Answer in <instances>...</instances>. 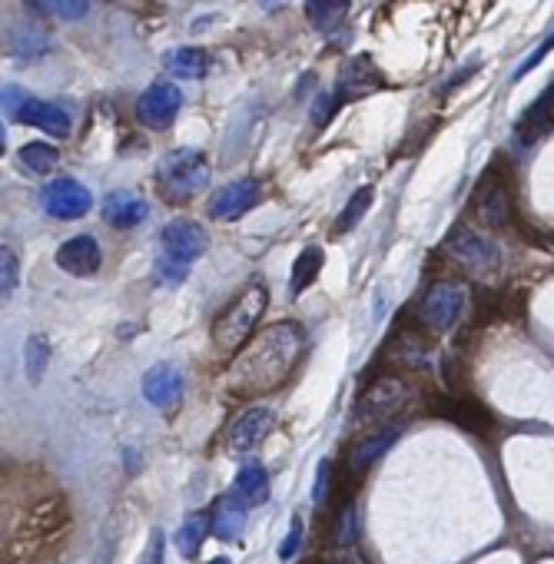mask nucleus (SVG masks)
Returning <instances> with one entry per match:
<instances>
[{
    "label": "nucleus",
    "instance_id": "f257e3e1",
    "mask_svg": "<svg viewBox=\"0 0 554 564\" xmlns=\"http://www.w3.org/2000/svg\"><path fill=\"white\" fill-rule=\"evenodd\" d=\"M306 352V329L299 322H276L246 342L226 372V389L236 399H259L276 392L296 372Z\"/></svg>",
    "mask_w": 554,
    "mask_h": 564
},
{
    "label": "nucleus",
    "instance_id": "f03ea898",
    "mask_svg": "<svg viewBox=\"0 0 554 564\" xmlns=\"http://www.w3.org/2000/svg\"><path fill=\"white\" fill-rule=\"evenodd\" d=\"M73 525L70 501L60 492L40 495L27 505L17 521H7L4 564H47V555L64 545Z\"/></svg>",
    "mask_w": 554,
    "mask_h": 564
},
{
    "label": "nucleus",
    "instance_id": "7ed1b4c3",
    "mask_svg": "<svg viewBox=\"0 0 554 564\" xmlns=\"http://www.w3.org/2000/svg\"><path fill=\"white\" fill-rule=\"evenodd\" d=\"M269 306V289L263 282H253L236 296V302L226 312H219L213 322V346L219 352H239L253 339V332L263 319V312Z\"/></svg>",
    "mask_w": 554,
    "mask_h": 564
},
{
    "label": "nucleus",
    "instance_id": "20e7f679",
    "mask_svg": "<svg viewBox=\"0 0 554 564\" xmlns=\"http://www.w3.org/2000/svg\"><path fill=\"white\" fill-rule=\"evenodd\" d=\"M209 183V163L200 150H173L156 166V190L166 203H190Z\"/></svg>",
    "mask_w": 554,
    "mask_h": 564
},
{
    "label": "nucleus",
    "instance_id": "39448f33",
    "mask_svg": "<svg viewBox=\"0 0 554 564\" xmlns=\"http://www.w3.org/2000/svg\"><path fill=\"white\" fill-rule=\"evenodd\" d=\"M163 243V263H160V276L170 282H180L190 273V263L206 253V229L193 219H173L170 226L163 229L160 236Z\"/></svg>",
    "mask_w": 554,
    "mask_h": 564
},
{
    "label": "nucleus",
    "instance_id": "423d86ee",
    "mask_svg": "<svg viewBox=\"0 0 554 564\" xmlns=\"http://www.w3.org/2000/svg\"><path fill=\"white\" fill-rule=\"evenodd\" d=\"M4 107L10 113V120L27 123V127H37L40 133H47V137H67V133H70L67 110H60L57 103H47V100L27 97V93L7 90L4 93Z\"/></svg>",
    "mask_w": 554,
    "mask_h": 564
},
{
    "label": "nucleus",
    "instance_id": "0eeeda50",
    "mask_svg": "<svg viewBox=\"0 0 554 564\" xmlns=\"http://www.w3.org/2000/svg\"><path fill=\"white\" fill-rule=\"evenodd\" d=\"M409 402H412V385L405 382L402 375H382V379H375L359 399V419L369 425L389 422L392 415H399Z\"/></svg>",
    "mask_w": 554,
    "mask_h": 564
},
{
    "label": "nucleus",
    "instance_id": "6e6552de",
    "mask_svg": "<svg viewBox=\"0 0 554 564\" xmlns=\"http://www.w3.org/2000/svg\"><path fill=\"white\" fill-rule=\"evenodd\" d=\"M465 306V289L452 279H438L425 289L422 302H418V319L432 332H445L455 326Z\"/></svg>",
    "mask_w": 554,
    "mask_h": 564
},
{
    "label": "nucleus",
    "instance_id": "1a4fd4ad",
    "mask_svg": "<svg viewBox=\"0 0 554 564\" xmlns=\"http://www.w3.org/2000/svg\"><path fill=\"white\" fill-rule=\"evenodd\" d=\"M180 110H183V93L176 83H153L137 100V120L146 130H166L180 117Z\"/></svg>",
    "mask_w": 554,
    "mask_h": 564
},
{
    "label": "nucleus",
    "instance_id": "9d476101",
    "mask_svg": "<svg viewBox=\"0 0 554 564\" xmlns=\"http://www.w3.org/2000/svg\"><path fill=\"white\" fill-rule=\"evenodd\" d=\"M472 219L482 226H508L511 219V186L501 180L498 170H491L472 196Z\"/></svg>",
    "mask_w": 554,
    "mask_h": 564
},
{
    "label": "nucleus",
    "instance_id": "9b49d317",
    "mask_svg": "<svg viewBox=\"0 0 554 564\" xmlns=\"http://www.w3.org/2000/svg\"><path fill=\"white\" fill-rule=\"evenodd\" d=\"M276 428V412L266 409V405H253V409L239 412L233 425L226 428V452L229 455H246L263 442V438Z\"/></svg>",
    "mask_w": 554,
    "mask_h": 564
},
{
    "label": "nucleus",
    "instance_id": "f8f14e48",
    "mask_svg": "<svg viewBox=\"0 0 554 564\" xmlns=\"http://www.w3.org/2000/svg\"><path fill=\"white\" fill-rule=\"evenodd\" d=\"M445 253L452 256L455 263L478 269V273H491V269H498L501 263L498 249L491 246L485 236H478L472 226H455L445 239Z\"/></svg>",
    "mask_w": 554,
    "mask_h": 564
},
{
    "label": "nucleus",
    "instance_id": "ddd939ff",
    "mask_svg": "<svg viewBox=\"0 0 554 564\" xmlns=\"http://www.w3.org/2000/svg\"><path fill=\"white\" fill-rule=\"evenodd\" d=\"M40 203H44L47 216L54 219H80L90 213L93 196L83 183L70 180V176H60V180L47 183V190L40 193Z\"/></svg>",
    "mask_w": 554,
    "mask_h": 564
},
{
    "label": "nucleus",
    "instance_id": "4468645a",
    "mask_svg": "<svg viewBox=\"0 0 554 564\" xmlns=\"http://www.w3.org/2000/svg\"><path fill=\"white\" fill-rule=\"evenodd\" d=\"M385 83L382 70L375 67V60L369 54L362 57H352L346 67L339 73V90H336V100H359L365 93H375Z\"/></svg>",
    "mask_w": 554,
    "mask_h": 564
},
{
    "label": "nucleus",
    "instance_id": "2eb2a0df",
    "mask_svg": "<svg viewBox=\"0 0 554 564\" xmlns=\"http://www.w3.org/2000/svg\"><path fill=\"white\" fill-rule=\"evenodd\" d=\"M259 203V183L256 180H236L226 183L223 190L213 193L209 200V216L213 219H239Z\"/></svg>",
    "mask_w": 554,
    "mask_h": 564
},
{
    "label": "nucleus",
    "instance_id": "dca6fc26",
    "mask_svg": "<svg viewBox=\"0 0 554 564\" xmlns=\"http://www.w3.org/2000/svg\"><path fill=\"white\" fill-rule=\"evenodd\" d=\"M143 395H146V402L156 405V409L170 412L173 405L180 402V395H183V375H180V369H176V365H170V362L153 365V369L143 375Z\"/></svg>",
    "mask_w": 554,
    "mask_h": 564
},
{
    "label": "nucleus",
    "instance_id": "f3484780",
    "mask_svg": "<svg viewBox=\"0 0 554 564\" xmlns=\"http://www.w3.org/2000/svg\"><path fill=\"white\" fill-rule=\"evenodd\" d=\"M57 266L70 276H93L103 266L100 243L93 236H73L57 249Z\"/></svg>",
    "mask_w": 554,
    "mask_h": 564
},
{
    "label": "nucleus",
    "instance_id": "a211bd4d",
    "mask_svg": "<svg viewBox=\"0 0 554 564\" xmlns=\"http://www.w3.org/2000/svg\"><path fill=\"white\" fill-rule=\"evenodd\" d=\"M554 130V83L531 100V107L521 113L518 120V140L521 143H538Z\"/></svg>",
    "mask_w": 554,
    "mask_h": 564
},
{
    "label": "nucleus",
    "instance_id": "6ab92c4d",
    "mask_svg": "<svg viewBox=\"0 0 554 564\" xmlns=\"http://www.w3.org/2000/svg\"><path fill=\"white\" fill-rule=\"evenodd\" d=\"M146 216H150V206H146V200L137 193L120 190L103 200V219H107V226L113 229H133V226H140Z\"/></svg>",
    "mask_w": 554,
    "mask_h": 564
},
{
    "label": "nucleus",
    "instance_id": "aec40b11",
    "mask_svg": "<svg viewBox=\"0 0 554 564\" xmlns=\"http://www.w3.org/2000/svg\"><path fill=\"white\" fill-rule=\"evenodd\" d=\"M246 508L249 505L236 488L229 495L219 498L213 515H209V521H213V535L223 538V541H239V535H243V528H246Z\"/></svg>",
    "mask_w": 554,
    "mask_h": 564
},
{
    "label": "nucleus",
    "instance_id": "412c9836",
    "mask_svg": "<svg viewBox=\"0 0 554 564\" xmlns=\"http://www.w3.org/2000/svg\"><path fill=\"white\" fill-rule=\"evenodd\" d=\"M399 435H402V425H392V422L382 425V428H375V432H369V435H362L359 442L352 445V452H349V472L352 475H362L365 468H369L375 458H379Z\"/></svg>",
    "mask_w": 554,
    "mask_h": 564
},
{
    "label": "nucleus",
    "instance_id": "4be33fe9",
    "mask_svg": "<svg viewBox=\"0 0 554 564\" xmlns=\"http://www.w3.org/2000/svg\"><path fill=\"white\" fill-rule=\"evenodd\" d=\"M47 47H50V37L40 24L20 20V24L7 30V54L14 60H37L47 54Z\"/></svg>",
    "mask_w": 554,
    "mask_h": 564
},
{
    "label": "nucleus",
    "instance_id": "5701e85b",
    "mask_svg": "<svg viewBox=\"0 0 554 564\" xmlns=\"http://www.w3.org/2000/svg\"><path fill=\"white\" fill-rule=\"evenodd\" d=\"M163 64L166 70L173 73V77H180V80H200L209 73V67H213V60H209L206 50L200 47H176L170 50V54L163 57Z\"/></svg>",
    "mask_w": 554,
    "mask_h": 564
},
{
    "label": "nucleus",
    "instance_id": "b1692460",
    "mask_svg": "<svg viewBox=\"0 0 554 564\" xmlns=\"http://www.w3.org/2000/svg\"><path fill=\"white\" fill-rule=\"evenodd\" d=\"M236 492L243 495L249 508L266 505L269 501V472L259 462H246L236 475Z\"/></svg>",
    "mask_w": 554,
    "mask_h": 564
},
{
    "label": "nucleus",
    "instance_id": "393cba45",
    "mask_svg": "<svg viewBox=\"0 0 554 564\" xmlns=\"http://www.w3.org/2000/svg\"><path fill=\"white\" fill-rule=\"evenodd\" d=\"M209 531H213V521H209V515H203V511H193L190 518L180 521V528H176V548H180V555L183 558L200 555Z\"/></svg>",
    "mask_w": 554,
    "mask_h": 564
},
{
    "label": "nucleus",
    "instance_id": "a878e982",
    "mask_svg": "<svg viewBox=\"0 0 554 564\" xmlns=\"http://www.w3.org/2000/svg\"><path fill=\"white\" fill-rule=\"evenodd\" d=\"M352 0H306V20L322 34L336 30L346 20Z\"/></svg>",
    "mask_w": 554,
    "mask_h": 564
},
{
    "label": "nucleus",
    "instance_id": "bb28decb",
    "mask_svg": "<svg viewBox=\"0 0 554 564\" xmlns=\"http://www.w3.org/2000/svg\"><path fill=\"white\" fill-rule=\"evenodd\" d=\"M438 412L448 415V419H455V422H462L465 428H472V432H482V435L488 432V425H491L488 412L475 399H448Z\"/></svg>",
    "mask_w": 554,
    "mask_h": 564
},
{
    "label": "nucleus",
    "instance_id": "cd10ccee",
    "mask_svg": "<svg viewBox=\"0 0 554 564\" xmlns=\"http://www.w3.org/2000/svg\"><path fill=\"white\" fill-rule=\"evenodd\" d=\"M17 160L30 173H50V170H57L60 153H57V146H50L44 140H30L17 150Z\"/></svg>",
    "mask_w": 554,
    "mask_h": 564
},
{
    "label": "nucleus",
    "instance_id": "c85d7f7f",
    "mask_svg": "<svg viewBox=\"0 0 554 564\" xmlns=\"http://www.w3.org/2000/svg\"><path fill=\"white\" fill-rule=\"evenodd\" d=\"M322 259H326V256H322L319 246L302 249L296 266H292V296H299V292H306L312 286V279H316L319 269H322Z\"/></svg>",
    "mask_w": 554,
    "mask_h": 564
},
{
    "label": "nucleus",
    "instance_id": "c756f323",
    "mask_svg": "<svg viewBox=\"0 0 554 564\" xmlns=\"http://www.w3.org/2000/svg\"><path fill=\"white\" fill-rule=\"evenodd\" d=\"M47 362H50V342H47V336H30L27 346H24V369H27V379L34 382V385L44 379Z\"/></svg>",
    "mask_w": 554,
    "mask_h": 564
},
{
    "label": "nucleus",
    "instance_id": "7c9ffc66",
    "mask_svg": "<svg viewBox=\"0 0 554 564\" xmlns=\"http://www.w3.org/2000/svg\"><path fill=\"white\" fill-rule=\"evenodd\" d=\"M372 200H375V190H372V186H362V190H355V196L346 203V210H342V216H339L336 233H349V229L359 226V219L369 213Z\"/></svg>",
    "mask_w": 554,
    "mask_h": 564
},
{
    "label": "nucleus",
    "instance_id": "2f4dec72",
    "mask_svg": "<svg viewBox=\"0 0 554 564\" xmlns=\"http://www.w3.org/2000/svg\"><path fill=\"white\" fill-rule=\"evenodd\" d=\"M40 10L54 14L60 20H83L90 10V0H37Z\"/></svg>",
    "mask_w": 554,
    "mask_h": 564
},
{
    "label": "nucleus",
    "instance_id": "473e14b6",
    "mask_svg": "<svg viewBox=\"0 0 554 564\" xmlns=\"http://www.w3.org/2000/svg\"><path fill=\"white\" fill-rule=\"evenodd\" d=\"M551 50H554V34H548L545 40H541V44H538L535 50H531V57H528V60H521L518 70H515V80H521V77H525V73L535 70V67L541 64V60H545V57L551 54Z\"/></svg>",
    "mask_w": 554,
    "mask_h": 564
},
{
    "label": "nucleus",
    "instance_id": "72a5a7b5",
    "mask_svg": "<svg viewBox=\"0 0 554 564\" xmlns=\"http://www.w3.org/2000/svg\"><path fill=\"white\" fill-rule=\"evenodd\" d=\"M163 558H166V535L156 528L150 535V541H146V551L140 555L137 564H163Z\"/></svg>",
    "mask_w": 554,
    "mask_h": 564
},
{
    "label": "nucleus",
    "instance_id": "f704fd0d",
    "mask_svg": "<svg viewBox=\"0 0 554 564\" xmlns=\"http://www.w3.org/2000/svg\"><path fill=\"white\" fill-rule=\"evenodd\" d=\"M299 541H302V518H292V531H289V538H282V545H279V558H282V561H289V558L299 551Z\"/></svg>",
    "mask_w": 554,
    "mask_h": 564
},
{
    "label": "nucleus",
    "instance_id": "c9c22d12",
    "mask_svg": "<svg viewBox=\"0 0 554 564\" xmlns=\"http://www.w3.org/2000/svg\"><path fill=\"white\" fill-rule=\"evenodd\" d=\"M0 259H4V296H10L14 286H17V256L10 253V249H4Z\"/></svg>",
    "mask_w": 554,
    "mask_h": 564
},
{
    "label": "nucleus",
    "instance_id": "e433bc0d",
    "mask_svg": "<svg viewBox=\"0 0 554 564\" xmlns=\"http://www.w3.org/2000/svg\"><path fill=\"white\" fill-rule=\"evenodd\" d=\"M206 564H229V558H223V555H219V558H213V561H206Z\"/></svg>",
    "mask_w": 554,
    "mask_h": 564
}]
</instances>
